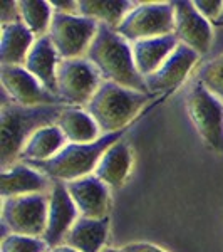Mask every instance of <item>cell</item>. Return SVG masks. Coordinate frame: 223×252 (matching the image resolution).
Instances as JSON below:
<instances>
[{
	"label": "cell",
	"mask_w": 223,
	"mask_h": 252,
	"mask_svg": "<svg viewBox=\"0 0 223 252\" xmlns=\"http://www.w3.org/2000/svg\"><path fill=\"white\" fill-rule=\"evenodd\" d=\"M47 252H51V251H47Z\"/></svg>",
	"instance_id": "34"
},
{
	"label": "cell",
	"mask_w": 223,
	"mask_h": 252,
	"mask_svg": "<svg viewBox=\"0 0 223 252\" xmlns=\"http://www.w3.org/2000/svg\"><path fill=\"white\" fill-rule=\"evenodd\" d=\"M67 192L78 207L81 217L87 219H106L112 207L111 189L94 173L78 180L64 182Z\"/></svg>",
	"instance_id": "12"
},
{
	"label": "cell",
	"mask_w": 223,
	"mask_h": 252,
	"mask_svg": "<svg viewBox=\"0 0 223 252\" xmlns=\"http://www.w3.org/2000/svg\"><path fill=\"white\" fill-rule=\"evenodd\" d=\"M51 193H32L2 198V222L10 234L44 237L47 229Z\"/></svg>",
	"instance_id": "7"
},
{
	"label": "cell",
	"mask_w": 223,
	"mask_h": 252,
	"mask_svg": "<svg viewBox=\"0 0 223 252\" xmlns=\"http://www.w3.org/2000/svg\"><path fill=\"white\" fill-rule=\"evenodd\" d=\"M220 29H223V26H222V27H220Z\"/></svg>",
	"instance_id": "33"
},
{
	"label": "cell",
	"mask_w": 223,
	"mask_h": 252,
	"mask_svg": "<svg viewBox=\"0 0 223 252\" xmlns=\"http://www.w3.org/2000/svg\"><path fill=\"white\" fill-rule=\"evenodd\" d=\"M103 84V76L87 58L62 59L57 66V96L62 104L86 108Z\"/></svg>",
	"instance_id": "5"
},
{
	"label": "cell",
	"mask_w": 223,
	"mask_h": 252,
	"mask_svg": "<svg viewBox=\"0 0 223 252\" xmlns=\"http://www.w3.org/2000/svg\"><path fill=\"white\" fill-rule=\"evenodd\" d=\"M35 40H37V37L27 29V26L22 20L12 24H2V34H0V61H2V66H24Z\"/></svg>",
	"instance_id": "19"
},
{
	"label": "cell",
	"mask_w": 223,
	"mask_h": 252,
	"mask_svg": "<svg viewBox=\"0 0 223 252\" xmlns=\"http://www.w3.org/2000/svg\"><path fill=\"white\" fill-rule=\"evenodd\" d=\"M67 145V138L57 125H51L35 131L24 146L19 161H44L54 155Z\"/></svg>",
	"instance_id": "21"
},
{
	"label": "cell",
	"mask_w": 223,
	"mask_h": 252,
	"mask_svg": "<svg viewBox=\"0 0 223 252\" xmlns=\"http://www.w3.org/2000/svg\"><path fill=\"white\" fill-rule=\"evenodd\" d=\"M51 5L52 10L59 14L79 15V2H74V0H52Z\"/></svg>",
	"instance_id": "29"
},
{
	"label": "cell",
	"mask_w": 223,
	"mask_h": 252,
	"mask_svg": "<svg viewBox=\"0 0 223 252\" xmlns=\"http://www.w3.org/2000/svg\"><path fill=\"white\" fill-rule=\"evenodd\" d=\"M175 7V35L181 44L192 47L200 56L210 52L213 46V26L198 12L190 0H176Z\"/></svg>",
	"instance_id": "11"
},
{
	"label": "cell",
	"mask_w": 223,
	"mask_h": 252,
	"mask_svg": "<svg viewBox=\"0 0 223 252\" xmlns=\"http://www.w3.org/2000/svg\"><path fill=\"white\" fill-rule=\"evenodd\" d=\"M86 58L97 67L103 81H111L139 93H148L146 81L136 69L133 44L117 34L112 27L99 24Z\"/></svg>",
	"instance_id": "2"
},
{
	"label": "cell",
	"mask_w": 223,
	"mask_h": 252,
	"mask_svg": "<svg viewBox=\"0 0 223 252\" xmlns=\"http://www.w3.org/2000/svg\"><path fill=\"white\" fill-rule=\"evenodd\" d=\"M57 126L62 129L69 143H92L99 138L101 128L84 108H71L60 115Z\"/></svg>",
	"instance_id": "22"
},
{
	"label": "cell",
	"mask_w": 223,
	"mask_h": 252,
	"mask_svg": "<svg viewBox=\"0 0 223 252\" xmlns=\"http://www.w3.org/2000/svg\"><path fill=\"white\" fill-rule=\"evenodd\" d=\"M66 104L20 106L3 101L0 111V166L2 170L17 163L24 146L35 131L57 125Z\"/></svg>",
	"instance_id": "1"
},
{
	"label": "cell",
	"mask_w": 223,
	"mask_h": 252,
	"mask_svg": "<svg viewBox=\"0 0 223 252\" xmlns=\"http://www.w3.org/2000/svg\"><path fill=\"white\" fill-rule=\"evenodd\" d=\"M49 251H51V252H79V251L72 249V247L66 246V244H59V246L52 247V249H49Z\"/></svg>",
	"instance_id": "31"
},
{
	"label": "cell",
	"mask_w": 223,
	"mask_h": 252,
	"mask_svg": "<svg viewBox=\"0 0 223 252\" xmlns=\"http://www.w3.org/2000/svg\"><path fill=\"white\" fill-rule=\"evenodd\" d=\"M97 29L99 22L92 19L54 12L47 35L51 37L60 59H78L87 54Z\"/></svg>",
	"instance_id": "9"
},
{
	"label": "cell",
	"mask_w": 223,
	"mask_h": 252,
	"mask_svg": "<svg viewBox=\"0 0 223 252\" xmlns=\"http://www.w3.org/2000/svg\"><path fill=\"white\" fill-rule=\"evenodd\" d=\"M54 182L47 175L32 168L24 161L10 165L2 170L0 175V193L2 198L20 197V195L32 193H51Z\"/></svg>",
	"instance_id": "15"
},
{
	"label": "cell",
	"mask_w": 223,
	"mask_h": 252,
	"mask_svg": "<svg viewBox=\"0 0 223 252\" xmlns=\"http://www.w3.org/2000/svg\"><path fill=\"white\" fill-rule=\"evenodd\" d=\"M126 131L128 128L116 133H106V135H101L92 143H67L57 155L49 158V160H29L24 161V163L39 170L40 173L47 175L52 180H78V178L87 177V175H91V172H94L104 152L108 148H111L116 141H119Z\"/></svg>",
	"instance_id": "3"
},
{
	"label": "cell",
	"mask_w": 223,
	"mask_h": 252,
	"mask_svg": "<svg viewBox=\"0 0 223 252\" xmlns=\"http://www.w3.org/2000/svg\"><path fill=\"white\" fill-rule=\"evenodd\" d=\"M60 61L62 59L56 51L51 37L44 35L35 40V44L32 46L24 67L32 76H35L49 93L57 96V66Z\"/></svg>",
	"instance_id": "16"
},
{
	"label": "cell",
	"mask_w": 223,
	"mask_h": 252,
	"mask_svg": "<svg viewBox=\"0 0 223 252\" xmlns=\"http://www.w3.org/2000/svg\"><path fill=\"white\" fill-rule=\"evenodd\" d=\"M180 40L175 34L160 35V37L141 39L133 42V58L136 69L143 78H148L163 66V63L180 46Z\"/></svg>",
	"instance_id": "17"
},
{
	"label": "cell",
	"mask_w": 223,
	"mask_h": 252,
	"mask_svg": "<svg viewBox=\"0 0 223 252\" xmlns=\"http://www.w3.org/2000/svg\"><path fill=\"white\" fill-rule=\"evenodd\" d=\"M79 217L81 214L67 192L66 184L54 180V187L51 190V200H49L47 229L42 237L49 246V249L62 244L69 229L74 225V222Z\"/></svg>",
	"instance_id": "14"
},
{
	"label": "cell",
	"mask_w": 223,
	"mask_h": 252,
	"mask_svg": "<svg viewBox=\"0 0 223 252\" xmlns=\"http://www.w3.org/2000/svg\"><path fill=\"white\" fill-rule=\"evenodd\" d=\"M101 252H124V251H123V247H121V249H116V247H104Z\"/></svg>",
	"instance_id": "32"
},
{
	"label": "cell",
	"mask_w": 223,
	"mask_h": 252,
	"mask_svg": "<svg viewBox=\"0 0 223 252\" xmlns=\"http://www.w3.org/2000/svg\"><path fill=\"white\" fill-rule=\"evenodd\" d=\"M116 32L129 42L141 39L175 34V7L173 2H143L138 3Z\"/></svg>",
	"instance_id": "6"
},
{
	"label": "cell",
	"mask_w": 223,
	"mask_h": 252,
	"mask_svg": "<svg viewBox=\"0 0 223 252\" xmlns=\"http://www.w3.org/2000/svg\"><path fill=\"white\" fill-rule=\"evenodd\" d=\"M195 7L198 9L203 17L208 20L210 24L217 22L218 19H220L222 12H223V2L222 0H196V2H193Z\"/></svg>",
	"instance_id": "27"
},
{
	"label": "cell",
	"mask_w": 223,
	"mask_h": 252,
	"mask_svg": "<svg viewBox=\"0 0 223 252\" xmlns=\"http://www.w3.org/2000/svg\"><path fill=\"white\" fill-rule=\"evenodd\" d=\"M131 145L124 140H119L104 152L94 170V175L99 180H103L109 189H119L131 172Z\"/></svg>",
	"instance_id": "18"
},
{
	"label": "cell",
	"mask_w": 223,
	"mask_h": 252,
	"mask_svg": "<svg viewBox=\"0 0 223 252\" xmlns=\"http://www.w3.org/2000/svg\"><path fill=\"white\" fill-rule=\"evenodd\" d=\"M136 5L129 0H79V15L116 29Z\"/></svg>",
	"instance_id": "23"
},
{
	"label": "cell",
	"mask_w": 223,
	"mask_h": 252,
	"mask_svg": "<svg viewBox=\"0 0 223 252\" xmlns=\"http://www.w3.org/2000/svg\"><path fill=\"white\" fill-rule=\"evenodd\" d=\"M19 9L22 22L35 37H44L51 29V20L54 15L51 2L46 0H19Z\"/></svg>",
	"instance_id": "24"
},
{
	"label": "cell",
	"mask_w": 223,
	"mask_h": 252,
	"mask_svg": "<svg viewBox=\"0 0 223 252\" xmlns=\"http://www.w3.org/2000/svg\"><path fill=\"white\" fill-rule=\"evenodd\" d=\"M186 111L201 140L223 153V101L196 81L186 97Z\"/></svg>",
	"instance_id": "8"
},
{
	"label": "cell",
	"mask_w": 223,
	"mask_h": 252,
	"mask_svg": "<svg viewBox=\"0 0 223 252\" xmlns=\"http://www.w3.org/2000/svg\"><path fill=\"white\" fill-rule=\"evenodd\" d=\"M153 97L155 94L135 91L111 81H103L94 97L84 109L94 118L103 135H106L126 129Z\"/></svg>",
	"instance_id": "4"
},
{
	"label": "cell",
	"mask_w": 223,
	"mask_h": 252,
	"mask_svg": "<svg viewBox=\"0 0 223 252\" xmlns=\"http://www.w3.org/2000/svg\"><path fill=\"white\" fill-rule=\"evenodd\" d=\"M124 252H166L161 247L155 246V244H149V242H131L126 244L123 247Z\"/></svg>",
	"instance_id": "30"
},
{
	"label": "cell",
	"mask_w": 223,
	"mask_h": 252,
	"mask_svg": "<svg viewBox=\"0 0 223 252\" xmlns=\"http://www.w3.org/2000/svg\"><path fill=\"white\" fill-rule=\"evenodd\" d=\"M49 246L40 237L5 234L0 242V252H47Z\"/></svg>",
	"instance_id": "26"
},
{
	"label": "cell",
	"mask_w": 223,
	"mask_h": 252,
	"mask_svg": "<svg viewBox=\"0 0 223 252\" xmlns=\"http://www.w3.org/2000/svg\"><path fill=\"white\" fill-rule=\"evenodd\" d=\"M201 56L195 52L192 47L180 44L176 51L163 63V66L153 72L151 76L144 78L149 94H168L175 91L183 84V81L188 78L195 64L198 63Z\"/></svg>",
	"instance_id": "13"
},
{
	"label": "cell",
	"mask_w": 223,
	"mask_h": 252,
	"mask_svg": "<svg viewBox=\"0 0 223 252\" xmlns=\"http://www.w3.org/2000/svg\"><path fill=\"white\" fill-rule=\"evenodd\" d=\"M109 232V217L87 219L79 217L69 229L62 244L79 252H101Z\"/></svg>",
	"instance_id": "20"
},
{
	"label": "cell",
	"mask_w": 223,
	"mask_h": 252,
	"mask_svg": "<svg viewBox=\"0 0 223 252\" xmlns=\"http://www.w3.org/2000/svg\"><path fill=\"white\" fill-rule=\"evenodd\" d=\"M0 20L2 24H12V22H20V9L19 2L14 0H2L0 2Z\"/></svg>",
	"instance_id": "28"
},
{
	"label": "cell",
	"mask_w": 223,
	"mask_h": 252,
	"mask_svg": "<svg viewBox=\"0 0 223 252\" xmlns=\"http://www.w3.org/2000/svg\"><path fill=\"white\" fill-rule=\"evenodd\" d=\"M0 81L3 91L20 106H47L62 104L59 96L49 93L40 81L24 66H0Z\"/></svg>",
	"instance_id": "10"
},
{
	"label": "cell",
	"mask_w": 223,
	"mask_h": 252,
	"mask_svg": "<svg viewBox=\"0 0 223 252\" xmlns=\"http://www.w3.org/2000/svg\"><path fill=\"white\" fill-rule=\"evenodd\" d=\"M196 81L223 101V54L206 63L198 72Z\"/></svg>",
	"instance_id": "25"
}]
</instances>
